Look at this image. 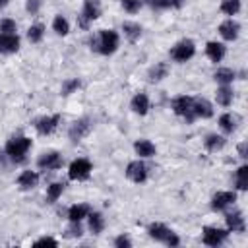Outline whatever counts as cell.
I'll return each mask as SVG.
<instances>
[{
    "label": "cell",
    "mask_w": 248,
    "mask_h": 248,
    "mask_svg": "<svg viewBox=\"0 0 248 248\" xmlns=\"http://www.w3.org/2000/svg\"><path fill=\"white\" fill-rule=\"evenodd\" d=\"M91 48L108 56L118 48V33L112 29H101L95 39H91Z\"/></svg>",
    "instance_id": "6da1fadb"
},
{
    "label": "cell",
    "mask_w": 248,
    "mask_h": 248,
    "mask_svg": "<svg viewBox=\"0 0 248 248\" xmlns=\"http://www.w3.org/2000/svg\"><path fill=\"white\" fill-rule=\"evenodd\" d=\"M29 147H31V140H29L27 136H17V138H12V140L6 141L4 151H6V155H8L12 161L21 163V161L25 159Z\"/></svg>",
    "instance_id": "7a4b0ae2"
},
{
    "label": "cell",
    "mask_w": 248,
    "mask_h": 248,
    "mask_svg": "<svg viewBox=\"0 0 248 248\" xmlns=\"http://www.w3.org/2000/svg\"><path fill=\"white\" fill-rule=\"evenodd\" d=\"M194 54H196V45H194L192 39H182V41H178V43L170 48V58H172L174 62H178V64L188 62Z\"/></svg>",
    "instance_id": "3957f363"
},
{
    "label": "cell",
    "mask_w": 248,
    "mask_h": 248,
    "mask_svg": "<svg viewBox=\"0 0 248 248\" xmlns=\"http://www.w3.org/2000/svg\"><path fill=\"white\" fill-rule=\"evenodd\" d=\"M91 170H93V167H91V161H89V159H83V157H79V159H76V161H72V163H70V169H68V176H70V180H78V182H83V180H87V178L91 176Z\"/></svg>",
    "instance_id": "277c9868"
},
{
    "label": "cell",
    "mask_w": 248,
    "mask_h": 248,
    "mask_svg": "<svg viewBox=\"0 0 248 248\" xmlns=\"http://www.w3.org/2000/svg\"><path fill=\"white\" fill-rule=\"evenodd\" d=\"M192 105H194V97H190V95L174 97V99H172V103H170L172 112H174L176 116L186 118V122H192V120L196 118V116H194V112H192Z\"/></svg>",
    "instance_id": "5b68a950"
},
{
    "label": "cell",
    "mask_w": 248,
    "mask_h": 248,
    "mask_svg": "<svg viewBox=\"0 0 248 248\" xmlns=\"http://www.w3.org/2000/svg\"><path fill=\"white\" fill-rule=\"evenodd\" d=\"M99 16H101V2L99 0H85L83 8H81V14L78 16V23H79V27L87 29V25L93 19H97Z\"/></svg>",
    "instance_id": "8992f818"
},
{
    "label": "cell",
    "mask_w": 248,
    "mask_h": 248,
    "mask_svg": "<svg viewBox=\"0 0 248 248\" xmlns=\"http://www.w3.org/2000/svg\"><path fill=\"white\" fill-rule=\"evenodd\" d=\"M227 236H229V231H223V229H217V227H205L203 232H202V242L205 246L217 248L227 240Z\"/></svg>",
    "instance_id": "52a82bcc"
},
{
    "label": "cell",
    "mask_w": 248,
    "mask_h": 248,
    "mask_svg": "<svg viewBox=\"0 0 248 248\" xmlns=\"http://www.w3.org/2000/svg\"><path fill=\"white\" fill-rule=\"evenodd\" d=\"M126 176L132 182H136V184L145 182L147 180V167H145V163L140 161V159L138 161H130L128 167H126Z\"/></svg>",
    "instance_id": "ba28073f"
},
{
    "label": "cell",
    "mask_w": 248,
    "mask_h": 248,
    "mask_svg": "<svg viewBox=\"0 0 248 248\" xmlns=\"http://www.w3.org/2000/svg\"><path fill=\"white\" fill-rule=\"evenodd\" d=\"M37 165L39 169L43 170H56L62 167V155L58 151H48V153H43L39 159H37Z\"/></svg>",
    "instance_id": "9c48e42d"
},
{
    "label": "cell",
    "mask_w": 248,
    "mask_h": 248,
    "mask_svg": "<svg viewBox=\"0 0 248 248\" xmlns=\"http://www.w3.org/2000/svg\"><path fill=\"white\" fill-rule=\"evenodd\" d=\"M236 202V192H231V190H223V192H217L213 198H211V207L215 211H223L227 209L229 205H232Z\"/></svg>",
    "instance_id": "30bf717a"
},
{
    "label": "cell",
    "mask_w": 248,
    "mask_h": 248,
    "mask_svg": "<svg viewBox=\"0 0 248 248\" xmlns=\"http://www.w3.org/2000/svg\"><path fill=\"white\" fill-rule=\"evenodd\" d=\"M58 122H60V114L41 116V118L35 122V130H37L41 136H48V134H52V132L58 128Z\"/></svg>",
    "instance_id": "8fae6325"
},
{
    "label": "cell",
    "mask_w": 248,
    "mask_h": 248,
    "mask_svg": "<svg viewBox=\"0 0 248 248\" xmlns=\"http://www.w3.org/2000/svg\"><path fill=\"white\" fill-rule=\"evenodd\" d=\"M89 130H91V120L89 118H79V120H76L72 124L68 136H70L72 141H79V140H83L89 134Z\"/></svg>",
    "instance_id": "7c38bea8"
},
{
    "label": "cell",
    "mask_w": 248,
    "mask_h": 248,
    "mask_svg": "<svg viewBox=\"0 0 248 248\" xmlns=\"http://www.w3.org/2000/svg\"><path fill=\"white\" fill-rule=\"evenodd\" d=\"M205 54H207V58L211 60V62H221L223 58H225V54H227V48H225V45L223 43H217V41H209L207 45H205Z\"/></svg>",
    "instance_id": "4fadbf2b"
},
{
    "label": "cell",
    "mask_w": 248,
    "mask_h": 248,
    "mask_svg": "<svg viewBox=\"0 0 248 248\" xmlns=\"http://www.w3.org/2000/svg\"><path fill=\"white\" fill-rule=\"evenodd\" d=\"M192 112H194V116H198V118H209V116H213V107H211V103H209L207 99L198 97V99H194Z\"/></svg>",
    "instance_id": "5bb4252c"
},
{
    "label": "cell",
    "mask_w": 248,
    "mask_h": 248,
    "mask_svg": "<svg viewBox=\"0 0 248 248\" xmlns=\"http://www.w3.org/2000/svg\"><path fill=\"white\" fill-rule=\"evenodd\" d=\"M225 221H227L229 232H244V229H246L242 211H232V213H229V215L225 217Z\"/></svg>",
    "instance_id": "9a60e30c"
},
{
    "label": "cell",
    "mask_w": 248,
    "mask_h": 248,
    "mask_svg": "<svg viewBox=\"0 0 248 248\" xmlns=\"http://www.w3.org/2000/svg\"><path fill=\"white\" fill-rule=\"evenodd\" d=\"M19 48V37L17 35H4L0 33V54H12Z\"/></svg>",
    "instance_id": "2e32d148"
},
{
    "label": "cell",
    "mask_w": 248,
    "mask_h": 248,
    "mask_svg": "<svg viewBox=\"0 0 248 248\" xmlns=\"http://www.w3.org/2000/svg\"><path fill=\"white\" fill-rule=\"evenodd\" d=\"M238 31H240V25L234 21V19H227L219 25V35L225 39V41H234L238 37Z\"/></svg>",
    "instance_id": "e0dca14e"
},
{
    "label": "cell",
    "mask_w": 248,
    "mask_h": 248,
    "mask_svg": "<svg viewBox=\"0 0 248 248\" xmlns=\"http://www.w3.org/2000/svg\"><path fill=\"white\" fill-rule=\"evenodd\" d=\"M147 232H149L151 238H155V240H159V242H167V238L172 234V231H170L167 225H163V223H151V225L147 227Z\"/></svg>",
    "instance_id": "ac0fdd59"
},
{
    "label": "cell",
    "mask_w": 248,
    "mask_h": 248,
    "mask_svg": "<svg viewBox=\"0 0 248 248\" xmlns=\"http://www.w3.org/2000/svg\"><path fill=\"white\" fill-rule=\"evenodd\" d=\"M130 107H132V110H134L136 114L143 116V114H147V110H149V97H147L145 93H136L134 99H132V103H130Z\"/></svg>",
    "instance_id": "d6986e66"
},
{
    "label": "cell",
    "mask_w": 248,
    "mask_h": 248,
    "mask_svg": "<svg viewBox=\"0 0 248 248\" xmlns=\"http://www.w3.org/2000/svg\"><path fill=\"white\" fill-rule=\"evenodd\" d=\"M39 184V174L35 170H23L19 176H17V186L21 190H31Z\"/></svg>",
    "instance_id": "ffe728a7"
},
{
    "label": "cell",
    "mask_w": 248,
    "mask_h": 248,
    "mask_svg": "<svg viewBox=\"0 0 248 248\" xmlns=\"http://www.w3.org/2000/svg\"><path fill=\"white\" fill-rule=\"evenodd\" d=\"M134 151H136V155H140L141 159H149V157H153L155 155V145L149 141V140H138L136 143H134Z\"/></svg>",
    "instance_id": "44dd1931"
},
{
    "label": "cell",
    "mask_w": 248,
    "mask_h": 248,
    "mask_svg": "<svg viewBox=\"0 0 248 248\" xmlns=\"http://www.w3.org/2000/svg\"><path fill=\"white\" fill-rule=\"evenodd\" d=\"M89 205L87 203H74L70 209H68V219L70 221H76V223H81V219H85L89 215Z\"/></svg>",
    "instance_id": "7402d4cb"
},
{
    "label": "cell",
    "mask_w": 248,
    "mask_h": 248,
    "mask_svg": "<svg viewBox=\"0 0 248 248\" xmlns=\"http://www.w3.org/2000/svg\"><path fill=\"white\" fill-rule=\"evenodd\" d=\"M167 76H169V64H167V62H157V64L149 70V74H147L149 81H161V79H165Z\"/></svg>",
    "instance_id": "603a6c76"
},
{
    "label": "cell",
    "mask_w": 248,
    "mask_h": 248,
    "mask_svg": "<svg viewBox=\"0 0 248 248\" xmlns=\"http://www.w3.org/2000/svg\"><path fill=\"white\" fill-rule=\"evenodd\" d=\"M215 101H217V105H221V107H229V105L232 103V89H231L229 85L217 87V91H215Z\"/></svg>",
    "instance_id": "cb8c5ba5"
},
{
    "label": "cell",
    "mask_w": 248,
    "mask_h": 248,
    "mask_svg": "<svg viewBox=\"0 0 248 248\" xmlns=\"http://www.w3.org/2000/svg\"><path fill=\"white\" fill-rule=\"evenodd\" d=\"M87 219H89V231L93 232V234H101V231L105 229V217L99 213V211H89V215H87Z\"/></svg>",
    "instance_id": "d4e9b609"
},
{
    "label": "cell",
    "mask_w": 248,
    "mask_h": 248,
    "mask_svg": "<svg viewBox=\"0 0 248 248\" xmlns=\"http://www.w3.org/2000/svg\"><path fill=\"white\" fill-rule=\"evenodd\" d=\"M219 128L225 132V134H232L234 128H236V118L231 114V112H225L219 116Z\"/></svg>",
    "instance_id": "484cf974"
},
{
    "label": "cell",
    "mask_w": 248,
    "mask_h": 248,
    "mask_svg": "<svg viewBox=\"0 0 248 248\" xmlns=\"http://www.w3.org/2000/svg\"><path fill=\"white\" fill-rule=\"evenodd\" d=\"M203 143H205V149L207 151H219V149L225 147V138L219 136V134H209Z\"/></svg>",
    "instance_id": "4316f807"
},
{
    "label": "cell",
    "mask_w": 248,
    "mask_h": 248,
    "mask_svg": "<svg viewBox=\"0 0 248 248\" xmlns=\"http://www.w3.org/2000/svg\"><path fill=\"white\" fill-rule=\"evenodd\" d=\"M122 31H124V35L128 37V41H132V43H136V41L140 39V35H141V27H140L138 23H132V21L122 23Z\"/></svg>",
    "instance_id": "83f0119b"
},
{
    "label": "cell",
    "mask_w": 248,
    "mask_h": 248,
    "mask_svg": "<svg viewBox=\"0 0 248 248\" xmlns=\"http://www.w3.org/2000/svg\"><path fill=\"white\" fill-rule=\"evenodd\" d=\"M213 78H215V81H219L221 85H229V83H232V79L236 78V74H234V70H231V68H219Z\"/></svg>",
    "instance_id": "f1b7e54d"
},
{
    "label": "cell",
    "mask_w": 248,
    "mask_h": 248,
    "mask_svg": "<svg viewBox=\"0 0 248 248\" xmlns=\"http://www.w3.org/2000/svg\"><path fill=\"white\" fill-rule=\"evenodd\" d=\"M64 192V184L62 182H52L48 188H46V202L48 203H54Z\"/></svg>",
    "instance_id": "f546056e"
},
{
    "label": "cell",
    "mask_w": 248,
    "mask_h": 248,
    "mask_svg": "<svg viewBox=\"0 0 248 248\" xmlns=\"http://www.w3.org/2000/svg\"><path fill=\"white\" fill-rule=\"evenodd\" d=\"M219 10H221L225 16H236L238 10H240V0H221Z\"/></svg>",
    "instance_id": "4dcf8cb0"
},
{
    "label": "cell",
    "mask_w": 248,
    "mask_h": 248,
    "mask_svg": "<svg viewBox=\"0 0 248 248\" xmlns=\"http://www.w3.org/2000/svg\"><path fill=\"white\" fill-rule=\"evenodd\" d=\"M52 29L56 31V35H68V31H70V23H68V19L64 17V16H56L54 19H52Z\"/></svg>",
    "instance_id": "1f68e13d"
},
{
    "label": "cell",
    "mask_w": 248,
    "mask_h": 248,
    "mask_svg": "<svg viewBox=\"0 0 248 248\" xmlns=\"http://www.w3.org/2000/svg\"><path fill=\"white\" fill-rule=\"evenodd\" d=\"M184 4V0H149L151 8L157 10H167V8H180Z\"/></svg>",
    "instance_id": "d6a6232c"
},
{
    "label": "cell",
    "mask_w": 248,
    "mask_h": 248,
    "mask_svg": "<svg viewBox=\"0 0 248 248\" xmlns=\"http://www.w3.org/2000/svg\"><path fill=\"white\" fill-rule=\"evenodd\" d=\"M43 35H45V27H43L41 23H35V25H31V27L27 29V39H29L31 43H39V41L43 39Z\"/></svg>",
    "instance_id": "836d02e7"
},
{
    "label": "cell",
    "mask_w": 248,
    "mask_h": 248,
    "mask_svg": "<svg viewBox=\"0 0 248 248\" xmlns=\"http://www.w3.org/2000/svg\"><path fill=\"white\" fill-rule=\"evenodd\" d=\"M236 188L238 190H246L248 188V167L246 165L238 167V170H236Z\"/></svg>",
    "instance_id": "e575fe53"
},
{
    "label": "cell",
    "mask_w": 248,
    "mask_h": 248,
    "mask_svg": "<svg viewBox=\"0 0 248 248\" xmlns=\"http://www.w3.org/2000/svg\"><path fill=\"white\" fill-rule=\"evenodd\" d=\"M16 21L14 19H10V17H4V19H0V33H4V35H16Z\"/></svg>",
    "instance_id": "d590c367"
},
{
    "label": "cell",
    "mask_w": 248,
    "mask_h": 248,
    "mask_svg": "<svg viewBox=\"0 0 248 248\" xmlns=\"http://www.w3.org/2000/svg\"><path fill=\"white\" fill-rule=\"evenodd\" d=\"M78 87H79V79H78V78L68 79V81H64V85H62V95H70V93H74Z\"/></svg>",
    "instance_id": "8d00e7d4"
},
{
    "label": "cell",
    "mask_w": 248,
    "mask_h": 248,
    "mask_svg": "<svg viewBox=\"0 0 248 248\" xmlns=\"http://www.w3.org/2000/svg\"><path fill=\"white\" fill-rule=\"evenodd\" d=\"M72 225L68 227V231H66V236L68 238H79L83 232H81V225L79 223H76V221H70Z\"/></svg>",
    "instance_id": "74e56055"
},
{
    "label": "cell",
    "mask_w": 248,
    "mask_h": 248,
    "mask_svg": "<svg viewBox=\"0 0 248 248\" xmlns=\"http://www.w3.org/2000/svg\"><path fill=\"white\" fill-rule=\"evenodd\" d=\"M120 2H122L124 10H126V12H130V14L138 12V10L141 8V4H143V0H120Z\"/></svg>",
    "instance_id": "f35d334b"
},
{
    "label": "cell",
    "mask_w": 248,
    "mask_h": 248,
    "mask_svg": "<svg viewBox=\"0 0 248 248\" xmlns=\"http://www.w3.org/2000/svg\"><path fill=\"white\" fill-rule=\"evenodd\" d=\"M35 246H52V248H56L58 242H56V238H52V236H43V238H39V240L35 242Z\"/></svg>",
    "instance_id": "ab89813d"
},
{
    "label": "cell",
    "mask_w": 248,
    "mask_h": 248,
    "mask_svg": "<svg viewBox=\"0 0 248 248\" xmlns=\"http://www.w3.org/2000/svg\"><path fill=\"white\" fill-rule=\"evenodd\" d=\"M114 246H116V248H130V246H132V240H130L128 236L120 234V236L114 238Z\"/></svg>",
    "instance_id": "60d3db41"
},
{
    "label": "cell",
    "mask_w": 248,
    "mask_h": 248,
    "mask_svg": "<svg viewBox=\"0 0 248 248\" xmlns=\"http://www.w3.org/2000/svg\"><path fill=\"white\" fill-rule=\"evenodd\" d=\"M39 8H41V0H27V4H25V10L29 14H37Z\"/></svg>",
    "instance_id": "b9f144b4"
},
{
    "label": "cell",
    "mask_w": 248,
    "mask_h": 248,
    "mask_svg": "<svg viewBox=\"0 0 248 248\" xmlns=\"http://www.w3.org/2000/svg\"><path fill=\"white\" fill-rule=\"evenodd\" d=\"M238 153H240V157H242V159H246V157H248V151H246V143H244V141L238 145Z\"/></svg>",
    "instance_id": "7bdbcfd3"
},
{
    "label": "cell",
    "mask_w": 248,
    "mask_h": 248,
    "mask_svg": "<svg viewBox=\"0 0 248 248\" xmlns=\"http://www.w3.org/2000/svg\"><path fill=\"white\" fill-rule=\"evenodd\" d=\"M6 4H8V0H0V8H4Z\"/></svg>",
    "instance_id": "ee69618b"
}]
</instances>
